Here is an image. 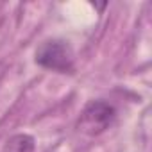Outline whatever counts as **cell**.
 <instances>
[{
	"label": "cell",
	"instance_id": "cell-1",
	"mask_svg": "<svg viewBox=\"0 0 152 152\" xmlns=\"http://www.w3.org/2000/svg\"><path fill=\"white\" fill-rule=\"evenodd\" d=\"M116 118V109L104 100H91L81 113L77 129L88 136L102 134Z\"/></svg>",
	"mask_w": 152,
	"mask_h": 152
},
{
	"label": "cell",
	"instance_id": "cell-2",
	"mask_svg": "<svg viewBox=\"0 0 152 152\" xmlns=\"http://www.w3.org/2000/svg\"><path fill=\"white\" fill-rule=\"evenodd\" d=\"M36 63L43 68L54 72H72L73 70V52L66 41L48 39L43 41L36 50Z\"/></svg>",
	"mask_w": 152,
	"mask_h": 152
},
{
	"label": "cell",
	"instance_id": "cell-3",
	"mask_svg": "<svg viewBox=\"0 0 152 152\" xmlns=\"http://www.w3.org/2000/svg\"><path fill=\"white\" fill-rule=\"evenodd\" d=\"M6 152H34V138L29 134H15L6 143Z\"/></svg>",
	"mask_w": 152,
	"mask_h": 152
}]
</instances>
